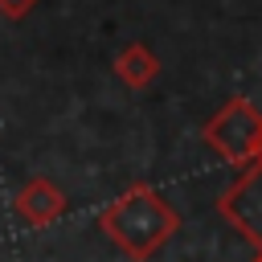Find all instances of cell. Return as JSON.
I'll return each instance as SVG.
<instances>
[{"label": "cell", "mask_w": 262, "mask_h": 262, "mask_svg": "<svg viewBox=\"0 0 262 262\" xmlns=\"http://www.w3.org/2000/svg\"><path fill=\"white\" fill-rule=\"evenodd\" d=\"M258 262H262V258H258Z\"/></svg>", "instance_id": "obj_7"}, {"label": "cell", "mask_w": 262, "mask_h": 262, "mask_svg": "<svg viewBox=\"0 0 262 262\" xmlns=\"http://www.w3.org/2000/svg\"><path fill=\"white\" fill-rule=\"evenodd\" d=\"M33 4H37V0H0V16H8V20H20L25 12H33Z\"/></svg>", "instance_id": "obj_6"}, {"label": "cell", "mask_w": 262, "mask_h": 262, "mask_svg": "<svg viewBox=\"0 0 262 262\" xmlns=\"http://www.w3.org/2000/svg\"><path fill=\"white\" fill-rule=\"evenodd\" d=\"M61 192L53 188V184H45V180H33L25 192H20V213L33 221V225H45V221H53L57 213H61Z\"/></svg>", "instance_id": "obj_4"}, {"label": "cell", "mask_w": 262, "mask_h": 262, "mask_svg": "<svg viewBox=\"0 0 262 262\" xmlns=\"http://www.w3.org/2000/svg\"><path fill=\"white\" fill-rule=\"evenodd\" d=\"M209 139H213L229 160L262 156V115H258L246 98H229V106L209 123Z\"/></svg>", "instance_id": "obj_2"}, {"label": "cell", "mask_w": 262, "mask_h": 262, "mask_svg": "<svg viewBox=\"0 0 262 262\" xmlns=\"http://www.w3.org/2000/svg\"><path fill=\"white\" fill-rule=\"evenodd\" d=\"M221 213L250 237V242H258L262 246V160L225 192V201H221Z\"/></svg>", "instance_id": "obj_3"}, {"label": "cell", "mask_w": 262, "mask_h": 262, "mask_svg": "<svg viewBox=\"0 0 262 262\" xmlns=\"http://www.w3.org/2000/svg\"><path fill=\"white\" fill-rule=\"evenodd\" d=\"M102 225H106V233H111L123 250H131L135 258H147L160 242L172 237L176 213H172L151 188H131L127 196H119V201L102 213Z\"/></svg>", "instance_id": "obj_1"}, {"label": "cell", "mask_w": 262, "mask_h": 262, "mask_svg": "<svg viewBox=\"0 0 262 262\" xmlns=\"http://www.w3.org/2000/svg\"><path fill=\"white\" fill-rule=\"evenodd\" d=\"M115 70H119V78H123L127 86H147V82L156 78L160 61H156V57L147 53V45H127V49L119 53Z\"/></svg>", "instance_id": "obj_5"}]
</instances>
